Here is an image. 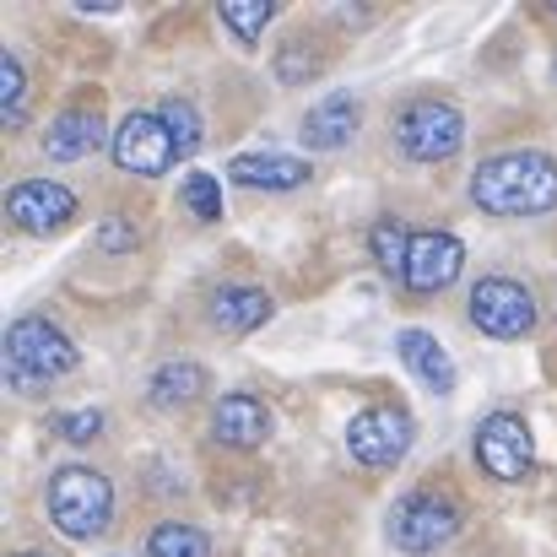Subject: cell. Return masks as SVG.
Returning a JSON list of instances; mask_svg holds the SVG:
<instances>
[{
    "label": "cell",
    "mask_w": 557,
    "mask_h": 557,
    "mask_svg": "<svg viewBox=\"0 0 557 557\" xmlns=\"http://www.w3.org/2000/svg\"><path fill=\"white\" fill-rule=\"evenodd\" d=\"M147 395H152V406L158 411H174V406H189L195 395H206V369L200 363H163V369L152 373V384H147Z\"/></svg>",
    "instance_id": "cell-18"
},
{
    "label": "cell",
    "mask_w": 557,
    "mask_h": 557,
    "mask_svg": "<svg viewBox=\"0 0 557 557\" xmlns=\"http://www.w3.org/2000/svg\"><path fill=\"white\" fill-rule=\"evenodd\" d=\"M271 411H265V400H255V395H222L216 400V411H211V433H216V444H233V449H260L265 438H271Z\"/></svg>",
    "instance_id": "cell-13"
},
{
    "label": "cell",
    "mask_w": 557,
    "mask_h": 557,
    "mask_svg": "<svg viewBox=\"0 0 557 557\" xmlns=\"http://www.w3.org/2000/svg\"><path fill=\"white\" fill-rule=\"evenodd\" d=\"M298 49H304V44H287V49L276 54V76H282L287 87H298V82H309V76L320 71V60H304Z\"/></svg>",
    "instance_id": "cell-26"
},
{
    "label": "cell",
    "mask_w": 557,
    "mask_h": 557,
    "mask_svg": "<svg viewBox=\"0 0 557 557\" xmlns=\"http://www.w3.org/2000/svg\"><path fill=\"white\" fill-rule=\"evenodd\" d=\"M395 147L411 163H449L466 147V114L449 98H411L395 114Z\"/></svg>",
    "instance_id": "cell-5"
},
{
    "label": "cell",
    "mask_w": 557,
    "mask_h": 557,
    "mask_svg": "<svg viewBox=\"0 0 557 557\" xmlns=\"http://www.w3.org/2000/svg\"><path fill=\"white\" fill-rule=\"evenodd\" d=\"M158 120L169 125V136H174V147H180V158H189V152L200 147V136H206V125H200V109H195L189 98H163V109H158Z\"/></svg>",
    "instance_id": "cell-21"
},
{
    "label": "cell",
    "mask_w": 557,
    "mask_h": 557,
    "mask_svg": "<svg viewBox=\"0 0 557 557\" xmlns=\"http://www.w3.org/2000/svg\"><path fill=\"white\" fill-rule=\"evenodd\" d=\"M98 147H103V114H98V103H76V109H65V114L44 131V152H49L54 163L92 158Z\"/></svg>",
    "instance_id": "cell-14"
},
{
    "label": "cell",
    "mask_w": 557,
    "mask_h": 557,
    "mask_svg": "<svg viewBox=\"0 0 557 557\" xmlns=\"http://www.w3.org/2000/svg\"><path fill=\"white\" fill-rule=\"evenodd\" d=\"M227 180L244 189H298L314 180V169L304 158H287V152H244L227 163Z\"/></svg>",
    "instance_id": "cell-15"
},
{
    "label": "cell",
    "mask_w": 557,
    "mask_h": 557,
    "mask_svg": "<svg viewBox=\"0 0 557 557\" xmlns=\"http://www.w3.org/2000/svg\"><path fill=\"white\" fill-rule=\"evenodd\" d=\"M553 11H557V5H553Z\"/></svg>",
    "instance_id": "cell-30"
},
{
    "label": "cell",
    "mask_w": 557,
    "mask_h": 557,
    "mask_svg": "<svg viewBox=\"0 0 557 557\" xmlns=\"http://www.w3.org/2000/svg\"><path fill=\"white\" fill-rule=\"evenodd\" d=\"M71 369H76V342L54 320L27 314V320H16L5 331V384L11 389L38 395V389H49L54 379H65Z\"/></svg>",
    "instance_id": "cell-2"
},
{
    "label": "cell",
    "mask_w": 557,
    "mask_h": 557,
    "mask_svg": "<svg viewBox=\"0 0 557 557\" xmlns=\"http://www.w3.org/2000/svg\"><path fill=\"white\" fill-rule=\"evenodd\" d=\"M358 125H363V103H358V92H331V98H320L309 114H304V147H314V152H336V147H347L352 136H358Z\"/></svg>",
    "instance_id": "cell-12"
},
{
    "label": "cell",
    "mask_w": 557,
    "mask_h": 557,
    "mask_svg": "<svg viewBox=\"0 0 557 557\" xmlns=\"http://www.w3.org/2000/svg\"><path fill=\"white\" fill-rule=\"evenodd\" d=\"M466 309H471V325L493 342H520L536 331V298H531V287H520L509 276H482L471 287Z\"/></svg>",
    "instance_id": "cell-7"
},
{
    "label": "cell",
    "mask_w": 557,
    "mask_h": 557,
    "mask_svg": "<svg viewBox=\"0 0 557 557\" xmlns=\"http://www.w3.org/2000/svg\"><path fill=\"white\" fill-rule=\"evenodd\" d=\"M411 438H417L411 411H406V406H389V400L363 406V411L347 422V455H352L358 466H369V471L400 466L406 449H411Z\"/></svg>",
    "instance_id": "cell-6"
},
{
    "label": "cell",
    "mask_w": 557,
    "mask_h": 557,
    "mask_svg": "<svg viewBox=\"0 0 557 557\" xmlns=\"http://www.w3.org/2000/svg\"><path fill=\"white\" fill-rule=\"evenodd\" d=\"M0 114H5L11 131L27 120V76H22V60L11 49L0 54Z\"/></svg>",
    "instance_id": "cell-23"
},
{
    "label": "cell",
    "mask_w": 557,
    "mask_h": 557,
    "mask_svg": "<svg viewBox=\"0 0 557 557\" xmlns=\"http://www.w3.org/2000/svg\"><path fill=\"white\" fill-rule=\"evenodd\" d=\"M60 433L71 444H92L103 433V411H71V417H60Z\"/></svg>",
    "instance_id": "cell-27"
},
{
    "label": "cell",
    "mask_w": 557,
    "mask_h": 557,
    "mask_svg": "<svg viewBox=\"0 0 557 557\" xmlns=\"http://www.w3.org/2000/svg\"><path fill=\"white\" fill-rule=\"evenodd\" d=\"M147 557H211V542L200 525L185 520H163L152 536H147Z\"/></svg>",
    "instance_id": "cell-20"
},
{
    "label": "cell",
    "mask_w": 557,
    "mask_h": 557,
    "mask_svg": "<svg viewBox=\"0 0 557 557\" xmlns=\"http://www.w3.org/2000/svg\"><path fill=\"white\" fill-rule=\"evenodd\" d=\"M553 82H557V60H553Z\"/></svg>",
    "instance_id": "cell-28"
},
{
    "label": "cell",
    "mask_w": 557,
    "mask_h": 557,
    "mask_svg": "<svg viewBox=\"0 0 557 557\" xmlns=\"http://www.w3.org/2000/svg\"><path fill=\"white\" fill-rule=\"evenodd\" d=\"M369 249H373V265H379L384 276H406L411 238H406V222H400V216H379V222H373Z\"/></svg>",
    "instance_id": "cell-19"
},
{
    "label": "cell",
    "mask_w": 557,
    "mask_h": 557,
    "mask_svg": "<svg viewBox=\"0 0 557 557\" xmlns=\"http://www.w3.org/2000/svg\"><path fill=\"white\" fill-rule=\"evenodd\" d=\"M185 206L195 211V222H222V180H211V174H189L185 185Z\"/></svg>",
    "instance_id": "cell-24"
},
{
    "label": "cell",
    "mask_w": 557,
    "mask_h": 557,
    "mask_svg": "<svg viewBox=\"0 0 557 557\" xmlns=\"http://www.w3.org/2000/svg\"><path fill=\"white\" fill-rule=\"evenodd\" d=\"M395 352H400L406 369L417 373L422 389L455 395V363H449V352L438 347V336H428V331H400V336H395Z\"/></svg>",
    "instance_id": "cell-16"
},
{
    "label": "cell",
    "mask_w": 557,
    "mask_h": 557,
    "mask_svg": "<svg viewBox=\"0 0 557 557\" xmlns=\"http://www.w3.org/2000/svg\"><path fill=\"white\" fill-rule=\"evenodd\" d=\"M5 216L22 233L49 238V233H60L76 216V195L60 185V180H22V185H11V195H5Z\"/></svg>",
    "instance_id": "cell-10"
},
{
    "label": "cell",
    "mask_w": 557,
    "mask_h": 557,
    "mask_svg": "<svg viewBox=\"0 0 557 557\" xmlns=\"http://www.w3.org/2000/svg\"><path fill=\"white\" fill-rule=\"evenodd\" d=\"M471 200L487 216H542L557 206V158L547 152H498L471 174Z\"/></svg>",
    "instance_id": "cell-1"
},
{
    "label": "cell",
    "mask_w": 557,
    "mask_h": 557,
    "mask_svg": "<svg viewBox=\"0 0 557 557\" xmlns=\"http://www.w3.org/2000/svg\"><path fill=\"white\" fill-rule=\"evenodd\" d=\"M136 244H141V227L131 216H103V227H98V249L103 255H131Z\"/></svg>",
    "instance_id": "cell-25"
},
{
    "label": "cell",
    "mask_w": 557,
    "mask_h": 557,
    "mask_svg": "<svg viewBox=\"0 0 557 557\" xmlns=\"http://www.w3.org/2000/svg\"><path fill=\"white\" fill-rule=\"evenodd\" d=\"M49 520L65 542H92L114 520V487L92 466H60L49 476Z\"/></svg>",
    "instance_id": "cell-3"
},
{
    "label": "cell",
    "mask_w": 557,
    "mask_h": 557,
    "mask_svg": "<svg viewBox=\"0 0 557 557\" xmlns=\"http://www.w3.org/2000/svg\"><path fill=\"white\" fill-rule=\"evenodd\" d=\"M384 531H389V542H395L400 553L428 557L460 536V509H455V498H444V493H433V487H411V493L395 498Z\"/></svg>",
    "instance_id": "cell-4"
},
{
    "label": "cell",
    "mask_w": 557,
    "mask_h": 557,
    "mask_svg": "<svg viewBox=\"0 0 557 557\" xmlns=\"http://www.w3.org/2000/svg\"><path fill=\"white\" fill-rule=\"evenodd\" d=\"M466 265V244L455 233H411V255H406V287L411 293H444Z\"/></svg>",
    "instance_id": "cell-11"
},
{
    "label": "cell",
    "mask_w": 557,
    "mask_h": 557,
    "mask_svg": "<svg viewBox=\"0 0 557 557\" xmlns=\"http://www.w3.org/2000/svg\"><path fill=\"white\" fill-rule=\"evenodd\" d=\"M476 466H482L493 482H525L531 466H536L531 422L515 417V411H493V417H482V428H476Z\"/></svg>",
    "instance_id": "cell-8"
},
{
    "label": "cell",
    "mask_w": 557,
    "mask_h": 557,
    "mask_svg": "<svg viewBox=\"0 0 557 557\" xmlns=\"http://www.w3.org/2000/svg\"><path fill=\"white\" fill-rule=\"evenodd\" d=\"M271 0H222V22L238 33V44L244 49H255L260 44V33H265V22H271Z\"/></svg>",
    "instance_id": "cell-22"
},
{
    "label": "cell",
    "mask_w": 557,
    "mask_h": 557,
    "mask_svg": "<svg viewBox=\"0 0 557 557\" xmlns=\"http://www.w3.org/2000/svg\"><path fill=\"white\" fill-rule=\"evenodd\" d=\"M265 320H271V293H260V287H238V282H227V287L211 293V325H216V331H227V336H249V331H260Z\"/></svg>",
    "instance_id": "cell-17"
},
{
    "label": "cell",
    "mask_w": 557,
    "mask_h": 557,
    "mask_svg": "<svg viewBox=\"0 0 557 557\" xmlns=\"http://www.w3.org/2000/svg\"><path fill=\"white\" fill-rule=\"evenodd\" d=\"M22 557H38V553H22Z\"/></svg>",
    "instance_id": "cell-29"
},
{
    "label": "cell",
    "mask_w": 557,
    "mask_h": 557,
    "mask_svg": "<svg viewBox=\"0 0 557 557\" xmlns=\"http://www.w3.org/2000/svg\"><path fill=\"white\" fill-rule=\"evenodd\" d=\"M109 147H114V163L136 180H158L180 163V147H174V136L158 114H125Z\"/></svg>",
    "instance_id": "cell-9"
}]
</instances>
